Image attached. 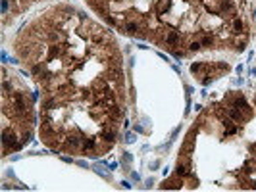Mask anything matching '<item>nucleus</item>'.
<instances>
[{
	"mask_svg": "<svg viewBox=\"0 0 256 192\" xmlns=\"http://www.w3.org/2000/svg\"><path fill=\"white\" fill-rule=\"evenodd\" d=\"M102 138L106 142H114L117 138V135H116V131L114 129H110V127H106V129H102Z\"/></svg>",
	"mask_w": 256,
	"mask_h": 192,
	"instance_id": "1",
	"label": "nucleus"
},
{
	"mask_svg": "<svg viewBox=\"0 0 256 192\" xmlns=\"http://www.w3.org/2000/svg\"><path fill=\"white\" fill-rule=\"evenodd\" d=\"M94 146H96V140H94V138H83V142H81V150L83 152L93 150Z\"/></svg>",
	"mask_w": 256,
	"mask_h": 192,
	"instance_id": "2",
	"label": "nucleus"
},
{
	"mask_svg": "<svg viewBox=\"0 0 256 192\" xmlns=\"http://www.w3.org/2000/svg\"><path fill=\"white\" fill-rule=\"evenodd\" d=\"M125 31L129 33V35H141V33H139V25H137V23H133V21H129L125 25Z\"/></svg>",
	"mask_w": 256,
	"mask_h": 192,
	"instance_id": "3",
	"label": "nucleus"
},
{
	"mask_svg": "<svg viewBox=\"0 0 256 192\" xmlns=\"http://www.w3.org/2000/svg\"><path fill=\"white\" fill-rule=\"evenodd\" d=\"M175 173L181 175V177H187V175H191V169H189V165H179V163H177Z\"/></svg>",
	"mask_w": 256,
	"mask_h": 192,
	"instance_id": "4",
	"label": "nucleus"
},
{
	"mask_svg": "<svg viewBox=\"0 0 256 192\" xmlns=\"http://www.w3.org/2000/svg\"><path fill=\"white\" fill-rule=\"evenodd\" d=\"M166 41H168L169 44H173V42H177V41H179V37H177V33H169L168 37H166Z\"/></svg>",
	"mask_w": 256,
	"mask_h": 192,
	"instance_id": "5",
	"label": "nucleus"
},
{
	"mask_svg": "<svg viewBox=\"0 0 256 192\" xmlns=\"http://www.w3.org/2000/svg\"><path fill=\"white\" fill-rule=\"evenodd\" d=\"M233 29H235L237 33L243 31V21H241V19H235V21H233Z\"/></svg>",
	"mask_w": 256,
	"mask_h": 192,
	"instance_id": "6",
	"label": "nucleus"
},
{
	"mask_svg": "<svg viewBox=\"0 0 256 192\" xmlns=\"http://www.w3.org/2000/svg\"><path fill=\"white\" fill-rule=\"evenodd\" d=\"M204 69V64H193L191 65V71L193 73H198V71H202Z\"/></svg>",
	"mask_w": 256,
	"mask_h": 192,
	"instance_id": "7",
	"label": "nucleus"
},
{
	"mask_svg": "<svg viewBox=\"0 0 256 192\" xmlns=\"http://www.w3.org/2000/svg\"><path fill=\"white\" fill-rule=\"evenodd\" d=\"M200 46H202V44H200V42H191V44H189V50H200Z\"/></svg>",
	"mask_w": 256,
	"mask_h": 192,
	"instance_id": "8",
	"label": "nucleus"
},
{
	"mask_svg": "<svg viewBox=\"0 0 256 192\" xmlns=\"http://www.w3.org/2000/svg\"><path fill=\"white\" fill-rule=\"evenodd\" d=\"M200 44H202V46H212V39H210V37H204Z\"/></svg>",
	"mask_w": 256,
	"mask_h": 192,
	"instance_id": "9",
	"label": "nucleus"
},
{
	"mask_svg": "<svg viewBox=\"0 0 256 192\" xmlns=\"http://www.w3.org/2000/svg\"><path fill=\"white\" fill-rule=\"evenodd\" d=\"M125 142H135V135H127V137H125Z\"/></svg>",
	"mask_w": 256,
	"mask_h": 192,
	"instance_id": "10",
	"label": "nucleus"
},
{
	"mask_svg": "<svg viewBox=\"0 0 256 192\" xmlns=\"http://www.w3.org/2000/svg\"><path fill=\"white\" fill-rule=\"evenodd\" d=\"M8 10V0H2V12H6Z\"/></svg>",
	"mask_w": 256,
	"mask_h": 192,
	"instance_id": "11",
	"label": "nucleus"
}]
</instances>
